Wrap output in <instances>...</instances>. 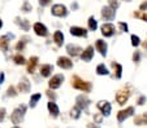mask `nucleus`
Masks as SVG:
<instances>
[{
    "label": "nucleus",
    "mask_w": 147,
    "mask_h": 128,
    "mask_svg": "<svg viewBox=\"0 0 147 128\" xmlns=\"http://www.w3.org/2000/svg\"><path fill=\"white\" fill-rule=\"evenodd\" d=\"M96 72H98V75H108L109 74V71H108V69H107L104 65H98V67H96Z\"/></svg>",
    "instance_id": "25"
},
{
    "label": "nucleus",
    "mask_w": 147,
    "mask_h": 128,
    "mask_svg": "<svg viewBox=\"0 0 147 128\" xmlns=\"http://www.w3.org/2000/svg\"><path fill=\"white\" fill-rule=\"evenodd\" d=\"M42 98V95L40 93H35V95H33L31 96V98H30V103L29 105L31 106V107H35V105L38 103V101Z\"/></svg>",
    "instance_id": "26"
},
{
    "label": "nucleus",
    "mask_w": 147,
    "mask_h": 128,
    "mask_svg": "<svg viewBox=\"0 0 147 128\" xmlns=\"http://www.w3.org/2000/svg\"><path fill=\"white\" fill-rule=\"evenodd\" d=\"M70 34H72L73 36H80V38H86L87 36V31L83 27H78V26L70 27Z\"/></svg>",
    "instance_id": "14"
},
{
    "label": "nucleus",
    "mask_w": 147,
    "mask_h": 128,
    "mask_svg": "<svg viewBox=\"0 0 147 128\" xmlns=\"http://www.w3.org/2000/svg\"><path fill=\"white\" fill-rule=\"evenodd\" d=\"M139 60H141V53L139 52H136L133 54V61L134 62H139Z\"/></svg>",
    "instance_id": "39"
},
{
    "label": "nucleus",
    "mask_w": 147,
    "mask_h": 128,
    "mask_svg": "<svg viewBox=\"0 0 147 128\" xmlns=\"http://www.w3.org/2000/svg\"><path fill=\"white\" fill-rule=\"evenodd\" d=\"M141 44V39H139V36L137 35H131V45L133 47H137V45Z\"/></svg>",
    "instance_id": "33"
},
{
    "label": "nucleus",
    "mask_w": 147,
    "mask_h": 128,
    "mask_svg": "<svg viewBox=\"0 0 147 128\" xmlns=\"http://www.w3.org/2000/svg\"><path fill=\"white\" fill-rule=\"evenodd\" d=\"M102 34L103 36H106V38H109L115 34V26L112 23H104L102 26Z\"/></svg>",
    "instance_id": "13"
},
{
    "label": "nucleus",
    "mask_w": 147,
    "mask_h": 128,
    "mask_svg": "<svg viewBox=\"0 0 147 128\" xmlns=\"http://www.w3.org/2000/svg\"><path fill=\"white\" fill-rule=\"evenodd\" d=\"M92 57H94V47H91V45L87 47L86 49L81 53V58L85 62H90L92 60Z\"/></svg>",
    "instance_id": "10"
},
{
    "label": "nucleus",
    "mask_w": 147,
    "mask_h": 128,
    "mask_svg": "<svg viewBox=\"0 0 147 128\" xmlns=\"http://www.w3.org/2000/svg\"><path fill=\"white\" fill-rule=\"evenodd\" d=\"M26 113V106L25 105H21L20 107H17L11 115V119L14 124H20V123L24 120V115Z\"/></svg>",
    "instance_id": "2"
},
{
    "label": "nucleus",
    "mask_w": 147,
    "mask_h": 128,
    "mask_svg": "<svg viewBox=\"0 0 147 128\" xmlns=\"http://www.w3.org/2000/svg\"><path fill=\"white\" fill-rule=\"evenodd\" d=\"M144 102H146V97H144V96H141L138 100V105H143Z\"/></svg>",
    "instance_id": "43"
},
{
    "label": "nucleus",
    "mask_w": 147,
    "mask_h": 128,
    "mask_svg": "<svg viewBox=\"0 0 147 128\" xmlns=\"http://www.w3.org/2000/svg\"><path fill=\"white\" fill-rule=\"evenodd\" d=\"M134 124H137V125L147 124V114H142L139 117H136L134 118Z\"/></svg>",
    "instance_id": "24"
},
{
    "label": "nucleus",
    "mask_w": 147,
    "mask_h": 128,
    "mask_svg": "<svg viewBox=\"0 0 147 128\" xmlns=\"http://www.w3.org/2000/svg\"><path fill=\"white\" fill-rule=\"evenodd\" d=\"M112 66H113V69H116V78L120 79L122 75V66L120 64H116V62H112Z\"/></svg>",
    "instance_id": "27"
},
{
    "label": "nucleus",
    "mask_w": 147,
    "mask_h": 128,
    "mask_svg": "<svg viewBox=\"0 0 147 128\" xmlns=\"http://www.w3.org/2000/svg\"><path fill=\"white\" fill-rule=\"evenodd\" d=\"M87 23H89V29L91 31H95L98 29V22H96V20H95L94 17H90L89 21H87Z\"/></svg>",
    "instance_id": "28"
},
{
    "label": "nucleus",
    "mask_w": 147,
    "mask_h": 128,
    "mask_svg": "<svg viewBox=\"0 0 147 128\" xmlns=\"http://www.w3.org/2000/svg\"><path fill=\"white\" fill-rule=\"evenodd\" d=\"M3 27V22H1V20H0V29Z\"/></svg>",
    "instance_id": "49"
},
{
    "label": "nucleus",
    "mask_w": 147,
    "mask_h": 128,
    "mask_svg": "<svg viewBox=\"0 0 147 128\" xmlns=\"http://www.w3.org/2000/svg\"><path fill=\"white\" fill-rule=\"evenodd\" d=\"M53 72V66L52 65H42L40 66V75L43 78H48Z\"/></svg>",
    "instance_id": "19"
},
{
    "label": "nucleus",
    "mask_w": 147,
    "mask_h": 128,
    "mask_svg": "<svg viewBox=\"0 0 147 128\" xmlns=\"http://www.w3.org/2000/svg\"><path fill=\"white\" fill-rule=\"evenodd\" d=\"M139 9H141L142 12H143V11H146V9H147V1H144V3H142V4H141V7H139Z\"/></svg>",
    "instance_id": "44"
},
{
    "label": "nucleus",
    "mask_w": 147,
    "mask_h": 128,
    "mask_svg": "<svg viewBox=\"0 0 147 128\" xmlns=\"http://www.w3.org/2000/svg\"><path fill=\"white\" fill-rule=\"evenodd\" d=\"M108 3H109V7H111L112 9H115V11H116V9L120 7V1H119V0H108Z\"/></svg>",
    "instance_id": "34"
},
{
    "label": "nucleus",
    "mask_w": 147,
    "mask_h": 128,
    "mask_svg": "<svg viewBox=\"0 0 147 128\" xmlns=\"http://www.w3.org/2000/svg\"><path fill=\"white\" fill-rule=\"evenodd\" d=\"M67 52H68V54H69V56L77 57V56H80V53L82 52V50H81V48L78 47V45L68 44V45H67Z\"/></svg>",
    "instance_id": "18"
},
{
    "label": "nucleus",
    "mask_w": 147,
    "mask_h": 128,
    "mask_svg": "<svg viewBox=\"0 0 147 128\" xmlns=\"http://www.w3.org/2000/svg\"><path fill=\"white\" fill-rule=\"evenodd\" d=\"M16 23L25 31H29V29H30V23H29L28 20H20V18H16Z\"/></svg>",
    "instance_id": "23"
},
{
    "label": "nucleus",
    "mask_w": 147,
    "mask_h": 128,
    "mask_svg": "<svg viewBox=\"0 0 147 128\" xmlns=\"http://www.w3.org/2000/svg\"><path fill=\"white\" fill-rule=\"evenodd\" d=\"M7 95L11 96V97H16L17 93H16V89H14V87H12V86H11L8 89H7Z\"/></svg>",
    "instance_id": "35"
},
{
    "label": "nucleus",
    "mask_w": 147,
    "mask_h": 128,
    "mask_svg": "<svg viewBox=\"0 0 147 128\" xmlns=\"http://www.w3.org/2000/svg\"><path fill=\"white\" fill-rule=\"evenodd\" d=\"M57 66L61 67V69H65V70H69L73 67V62L70 61L68 57H60L57 60Z\"/></svg>",
    "instance_id": "12"
},
{
    "label": "nucleus",
    "mask_w": 147,
    "mask_h": 128,
    "mask_svg": "<svg viewBox=\"0 0 147 128\" xmlns=\"http://www.w3.org/2000/svg\"><path fill=\"white\" fill-rule=\"evenodd\" d=\"M129 96H130V91L129 89H121V91H119L116 95V100L119 102V105H124L128 101Z\"/></svg>",
    "instance_id": "5"
},
{
    "label": "nucleus",
    "mask_w": 147,
    "mask_h": 128,
    "mask_svg": "<svg viewBox=\"0 0 147 128\" xmlns=\"http://www.w3.org/2000/svg\"><path fill=\"white\" fill-rule=\"evenodd\" d=\"M81 115V109L78 107V106H74V107L72 109V111H70V117L73 118V119H78Z\"/></svg>",
    "instance_id": "29"
},
{
    "label": "nucleus",
    "mask_w": 147,
    "mask_h": 128,
    "mask_svg": "<svg viewBox=\"0 0 147 128\" xmlns=\"http://www.w3.org/2000/svg\"><path fill=\"white\" fill-rule=\"evenodd\" d=\"M95 47H96V49H98V52L102 54V56H104L106 57L107 56V43L104 42V40H96V43H95Z\"/></svg>",
    "instance_id": "16"
},
{
    "label": "nucleus",
    "mask_w": 147,
    "mask_h": 128,
    "mask_svg": "<svg viewBox=\"0 0 147 128\" xmlns=\"http://www.w3.org/2000/svg\"><path fill=\"white\" fill-rule=\"evenodd\" d=\"M134 17H136V18H141V20L147 22V13H144V12H142V11L134 12Z\"/></svg>",
    "instance_id": "31"
},
{
    "label": "nucleus",
    "mask_w": 147,
    "mask_h": 128,
    "mask_svg": "<svg viewBox=\"0 0 147 128\" xmlns=\"http://www.w3.org/2000/svg\"><path fill=\"white\" fill-rule=\"evenodd\" d=\"M134 114V107H128L125 109V110H121V111H119V114H117V120H119L120 123H122L125 119H128L129 117H131V115Z\"/></svg>",
    "instance_id": "6"
},
{
    "label": "nucleus",
    "mask_w": 147,
    "mask_h": 128,
    "mask_svg": "<svg viewBox=\"0 0 147 128\" xmlns=\"http://www.w3.org/2000/svg\"><path fill=\"white\" fill-rule=\"evenodd\" d=\"M51 13L56 17H67L68 16V9L63 4H55L51 9Z\"/></svg>",
    "instance_id": "3"
},
{
    "label": "nucleus",
    "mask_w": 147,
    "mask_h": 128,
    "mask_svg": "<svg viewBox=\"0 0 147 128\" xmlns=\"http://www.w3.org/2000/svg\"><path fill=\"white\" fill-rule=\"evenodd\" d=\"M22 11H24V12H30V11H31V5L29 4V1H25V3H24Z\"/></svg>",
    "instance_id": "37"
},
{
    "label": "nucleus",
    "mask_w": 147,
    "mask_h": 128,
    "mask_svg": "<svg viewBox=\"0 0 147 128\" xmlns=\"http://www.w3.org/2000/svg\"><path fill=\"white\" fill-rule=\"evenodd\" d=\"M98 109H99L100 111H102L103 115H106L108 117L111 114V103L108 101H99L98 102Z\"/></svg>",
    "instance_id": "9"
},
{
    "label": "nucleus",
    "mask_w": 147,
    "mask_h": 128,
    "mask_svg": "<svg viewBox=\"0 0 147 128\" xmlns=\"http://www.w3.org/2000/svg\"><path fill=\"white\" fill-rule=\"evenodd\" d=\"M64 82V75H61V74H57V75L52 76L48 82V86H50L51 89H57L59 87L61 86V83Z\"/></svg>",
    "instance_id": "4"
},
{
    "label": "nucleus",
    "mask_w": 147,
    "mask_h": 128,
    "mask_svg": "<svg viewBox=\"0 0 147 128\" xmlns=\"http://www.w3.org/2000/svg\"><path fill=\"white\" fill-rule=\"evenodd\" d=\"M72 8H73V9H77V8H78V5L74 3V4H72Z\"/></svg>",
    "instance_id": "47"
},
{
    "label": "nucleus",
    "mask_w": 147,
    "mask_h": 128,
    "mask_svg": "<svg viewBox=\"0 0 147 128\" xmlns=\"http://www.w3.org/2000/svg\"><path fill=\"white\" fill-rule=\"evenodd\" d=\"M116 16V12L115 9H112L111 7H103L102 9V17L104 18L106 21H112Z\"/></svg>",
    "instance_id": "7"
},
{
    "label": "nucleus",
    "mask_w": 147,
    "mask_h": 128,
    "mask_svg": "<svg viewBox=\"0 0 147 128\" xmlns=\"http://www.w3.org/2000/svg\"><path fill=\"white\" fill-rule=\"evenodd\" d=\"M13 61L16 62L17 65H25L26 64V60L24 56H21V54H16V56L13 57Z\"/></svg>",
    "instance_id": "30"
},
{
    "label": "nucleus",
    "mask_w": 147,
    "mask_h": 128,
    "mask_svg": "<svg viewBox=\"0 0 147 128\" xmlns=\"http://www.w3.org/2000/svg\"><path fill=\"white\" fill-rule=\"evenodd\" d=\"M36 64H38V57H31V58L29 60V64H28V72L33 74V72L35 71Z\"/></svg>",
    "instance_id": "20"
},
{
    "label": "nucleus",
    "mask_w": 147,
    "mask_h": 128,
    "mask_svg": "<svg viewBox=\"0 0 147 128\" xmlns=\"http://www.w3.org/2000/svg\"><path fill=\"white\" fill-rule=\"evenodd\" d=\"M53 42H55L59 47L63 45V43H64V35H63L61 31H56V32L53 34Z\"/></svg>",
    "instance_id": "21"
},
{
    "label": "nucleus",
    "mask_w": 147,
    "mask_h": 128,
    "mask_svg": "<svg viewBox=\"0 0 147 128\" xmlns=\"http://www.w3.org/2000/svg\"><path fill=\"white\" fill-rule=\"evenodd\" d=\"M51 1H52V0H39V4H40L42 7H47L51 4Z\"/></svg>",
    "instance_id": "40"
},
{
    "label": "nucleus",
    "mask_w": 147,
    "mask_h": 128,
    "mask_svg": "<svg viewBox=\"0 0 147 128\" xmlns=\"http://www.w3.org/2000/svg\"><path fill=\"white\" fill-rule=\"evenodd\" d=\"M47 107H48V111L51 113V114L53 115V117H57L59 115V107H57V105H56L55 102H52V101H50L48 102V105H47Z\"/></svg>",
    "instance_id": "22"
},
{
    "label": "nucleus",
    "mask_w": 147,
    "mask_h": 128,
    "mask_svg": "<svg viewBox=\"0 0 147 128\" xmlns=\"http://www.w3.org/2000/svg\"><path fill=\"white\" fill-rule=\"evenodd\" d=\"M18 89L21 91V93H29L30 92V82L26 78H22L18 83Z\"/></svg>",
    "instance_id": "17"
},
{
    "label": "nucleus",
    "mask_w": 147,
    "mask_h": 128,
    "mask_svg": "<svg viewBox=\"0 0 147 128\" xmlns=\"http://www.w3.org/2000/svg\"><path fill=\"white\" fill-rule=\"evenodd\" d=\"M143 48H144V49H147V42L143 43Z\"/></svg>",
    "instance_id": "48"
},
{
    "label": "nucleus",
    "mask_w": 147,
    "mask_h": 128,
    "mask_svg": "<svg viewBox=\"0 0 147 128\" xmlns=\"http://www.w3.org/2000/svg\"><path fill=\"white\" fill-rule=\"evenodd\" d=\"M4 117H5V109H0V122L4 120Z\"/></svg>",
    "instance_id": "42"
},
{
    "label": "nucleus",
    "mask_w": 147,
    "mask_h": 128,
    "mask_svg": "<svg viewBox=\"0 0 147 128\" xmlns=\"http://www.w3.org/2000/svg\"><path fill=\"white\" fill-rule=\"evenodd\" d=\"M14 36L12 35V34H7V35L1 36L0 38V49L3 50V52H7L9 48V40L13 39Z\"/></svg>",
    "instance_id": "8"
},
{
    "label": "nucleus",
    "mask_w": 147,
    "mask_h": 128,
    "mask_svg": "<svg viewBox=\"0 0 147 128\" xmlns=\"http://www.w3.org/2000/svg\"><path fill=\"white\" fill-rule=\"evenodd\" d=\"M4 82V72H0V84Z\"/></svg>",
    "instance_id": "45"
},
{
    "label": "nucleus",
    "mask_w": 147,
    "mask_h": 128,
    "mask_svg": "<svg viewBox=\"0 0 147 128\" xmlns=\"http://www.w3.org/2000/svg\"><path fill=\"white\" fill-rule=\"evenodd\" d=\"M125 1H131V0H125Z\"/></svg>",
    "instance_id": "50"
},
{
    "label": "nucleus",
    "mask_w": 147,
    "mask_h": 128,
    "mask_svg": "<svg viewBox=\"0 0 147 128\" xmlns=\"http://www.w3.org/2000/svg\"><path fill=\"white\" fill-rule=\"evenodd\" d=\"M89 103H90V100L86 97V96H83V95H81V96H78L77 97V106L81 109V110H86L87 109V106H89Z\"/></svg>",
    "instance_id": "15"
},
{
    "label": "nucleus",
    "mask_w": 147,
    "mask_h": 128,
    "mask_svg": "<svg viewBox=\"0 0 147 128\" xmlns=\"http://www.w3.org/2000/svg\"><path fill=\"white\" fill-rule=\"evenodd\" d=\"M34 31H35V34L36 35H39V36H47L48 35L47 27H46L43 23H40V22L34 23Z\"/></svg>",
    "instance_id": "11"
},
{
    "label": "nucleus",
    "mask_w": 147,
    "mask_h": 128,
    "mask_svg": "<svg viewBox=\"0 0 147 128\" xmlns=\"http://www.w3.org/2000/svg\"><path fill=\"white\" fill-rule=\"evenodd\" d=\"M13 128H20V127H13Z\"/></svg>",
    "instance_id": "51"
},
{
    "label": "nucleus",
    "mask_w": 147,
    "mask_h": 128,
    "mask_svg": "<svg viewBox=\"0 0 147 128\" xmlns=\"http://www.w3.org/2000/svg\"><path fill=\"white\" fill-rule=\"evenodd\" d=\"M46 93H47V96H48V97H50L52 101H55V100H56V95H55V92H52V91H47Z\"/></svg>",
    "instance_id": "41"
},
{
    "label": "nucleus",
    "mask_w": 147,
    "mask_h": 128,
    "mask_svg": "<svg viewBox=\"0 0 147 128\" xmlns=\"http://www.w3.org/2000/svg\"><path fill=\"white\" fill-rule=\"evenodd\" d=\"M72 86H73V88L80 89V91H83V92H90L91 88H92L91 83L82 80V79H81L80 76H77V75H74L72 78Z\"/></svg>",
    "instance_id": "1"
},
{
    "label": "nucleus",
    "mask_w": 147,
    "mask_h": 128,
    "mask_svg": "<svg viewBox=\"0 0 147 128\" xmlns=\"http://www.w3.org/2000/svg\"><path fill=\"white\" fill-rule=\"evenodd\" d=\"M119 27H120V30H121V31H124V32H128V25H126V23L120 22L119 23Z\"/></svg>",
    "instance_id": "38"
},
{
    "label": "nucleus",
    "mask_w": 147,
    "mask_h": 128,
    "mask_svg": "<svg viewBox=\"0 0 147 128\" xmlns=\"http://www.w3.org/2000/svg\"><path fill=\"white\" fill-rule=\"evenodd\" d=\"M26 40H28V39H26V38H24V39H22V40H20V42H18V43H17V45H16V49H17V50H22V49H24V48H25V44H26Z\"/></svg>",
    "instance_id": "32"
},
{
    "label": "nucleus",
    "mask_w": 147,
    "mask_h": 128,
    "mask_svg": "<svg viewBox=\"0 0 147 128\" xmlns=\"http://www.w3.org/2000/svg\"><path fill=\"white\" fill-rule=\"evenodd\" d=\"M94 120L98 123V124H100L103 120V114H94Z\"/></svg>",
    "instance_id": "36"
},
{
    "label": "nucleus",
    "mask_w": 147,
    "mask_h": 128,
    "mask_svg": "<svg viewBox=\"0 0 147 128\" xmlns=\"http://www.w3.org/2000/svg\"><path fill=\"white\" fill-rule=\"evenodd\" d=\"M87 127H89V128H99L96 124H89V125H87Z\"/></svg>",
    "instance_id": "46"
}]
</instances>
